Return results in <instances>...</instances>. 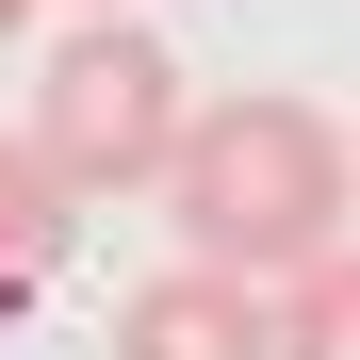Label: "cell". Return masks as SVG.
Segmentation results:
<instances>
[{"label":"cell","mask_w":360,"mask_h":360,"mask_svg":"<svg viewBox=\"0 0 360 360\" xmlns=\"http://www.w3.org/2000/svg\"><path fill=\"white\" fill-rule=\"evenodd\" d=\"M164 213H180V246H213V262H246V278H295L311 246H344V213H360V148L328 131L311 98H213L197 131H180L164 164Z\"/></svg>","instance_id":"6da1fadb"},{"label":"cell","mask_w":360,"mask_h":360,"mask_svg":"<svg viewBox=\"0 0 360 360\" xmlns=\"http://www.w3.org/2000/svg\"><path fill=\"white\" fill-rule=\"evenodd\" d=\"M180 131H197V82H180V49L148 33V17H98L33 66V148L82 180V197H148V180L180 164Z\"/></svg>","instance_id":"7a4b0ae2"},{"label":"cell","mask_w":360,"mask_h":360,"mask_svg":"<svg viewBox=\"0 0 360 360\" xmlns=\"http://www.w3.org/2000/svg\"><path fill=\"white\" fill-rule=\"evenodd\" d=\"M115 360H278V278L213 262V246H180L164 278L115 295Z\"/></svg>","instance_id":"3957f363"},{"label":"cell","mask_w":360,"mask_h":360,"mask_svg":"<svg viewBox=\"0 0 360 360\" xmlns=\"http://www.w3.org/2000/svg\"><path fill=\"white\" fill-rule=\"evenodd\" d=\"M66 213H82V180L17 131V148H0V295H33L49 262H66Z\"/></svg>","instance_id":"277c9868"},{"label":"cell","mask_w":360,"mask_h":360,"mask_svg":"<svg viewBox=\"0 0 360 360\" xmlns=\"http://www.w3.org/2000/svg\"><path fill=\"white\" fill-rule=\"evenodd\" d=\"M278 360H360V246H311L278 278Z\"/></svg>","instance_id":"5b68a950"},{"label":"cell","mask_w":360,"mask_h":360,"mask_svg":"<svg viewBox=\"0 0 360 360\" xmlns=\"http://www.w3.org/2000/svg\"><path fill=\"white\" fill-rule=\"evenodd\" d=\"M0 33H33V0H0Z\"/></svg>","instance_id":"8992f818"}]
</instances>
